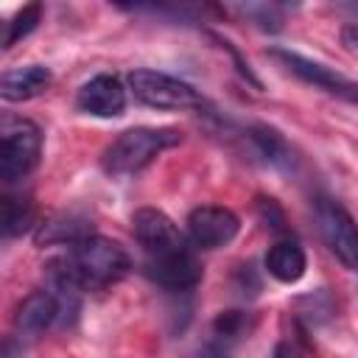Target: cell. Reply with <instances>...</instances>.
Listing matches in <instances>:
<instances>
[{"instance_id": "8fae6325", "label": "cell", "mask_w": 358, "mask_h": 358, "mask_svg": "<svg viewBox=\"0 0 358 358\" xmlns=\"http://www.w3.org/2000/svg\"><path fill=\"white\" fill-rule=\"evenodd\" d=\"M59 322V299L53 296V291H34L28 294L14 313V327L20 333L36 336L42 330H48L50 324Z\"/></svg>"}, {"instance_id": "2e32d148", "label": "cell", "mask_w": 358, "mask_h": 358, "mask_svg": "<svg viewBox=\"0 0 358 358\" xmlns=\"http://www.w3.org/2000/svg\"><path fill=\"white\" fill-rule=\"evenodd\" d=\"M252 143L257 145L260 157H266V162L280 165V168H291L294 157H291V148H288V143L282 140L280 131H274L268 126H255L252 129Z\"/></svg>"}, {"instance_id": "44dd1931", "label": "cell", "mask_w": 358, "mask_h": 358, "mask_svg": "<svg viewBox=\"0 0 358 358\" xmlns=\"http://www.w3.org/2000/svg\"><path fill=\"white\" fill-rule=\"evenodd\" d=\"M341 45L352 53H358V22H350L341 28Z\"/></svg>"}, {"instance_id": "7c38bea8", "label": "cell", "mask_w": 358, "mask_h": 358, "mask_svg": "<svg viewBox=\"0 0 358 358\" xmlns=\"http://www.w3.org/2000/svg\"><path fill=\"white\" fill-rule=\"evenodd\" d=\"M50 70L42 64H28V67H14L6 70L0 78V95L6 101H28L36 98L50 87Z\"/></svg>"}, {"instance_id": "7402d4cb", "label": "cell", "mask_w": 358, "mask_h": 358, "mask_svg": "<svg viewBox=\"0 0 358 358\" xmlns=\"http://www.w3.org/2000/svg\"><path fill=\"white\" fill-rule=\"evenodd\" d=\"M271 358H294V350L285 344V341H280L277 347H274V352H271Z\"/></svg>"}, {"instance_id": "d6986e66", "label": "cell", "mask_w": 358, "mask_h": 358, "mask_svg": "<svg viewBox=\"0 0 358 358\" xmlns=\"http://www.w3.org/2000/svg\"><path fill=\"white\" fill-rule=\"evenodd\" d=\"M257 210H260V218L266 221V227L271 229V232H282L285 229V215H282V210L277 207V201L274 199H257Z\"/></svg>"}, {"instance_id": "5bb4252c", "label": "cell", "mask_w": 358, "mask_h": 358, "mask_svg": "<svg viewBox=\"0 0 358 358\" xmlns=\"http://www.w3.org/2000/svg\"><path fill=\"white\" fill-rule=\"evenodd\" d=\"M87 235H92L87 218H81L76 213H62V215L50 218L48 224H42V229L36 232V241L39 243H67V246H73V243L84 241Z\"/></svg>"}, {"instance_id": "3957f363", "label": "cell", "mask_w": 358, "mask_h": 358, "mask_svg": "<svg viewBox=\"0 0 358 358\" xmlns=\"http://www.w3.org/2000/svg\"><path fill=\"white\" fill-rule=\"evenodd\" d=\"M42 157V131L25 117L6 115L0 123V176L6 185L25 179Z\"/></svg>"}, {"instance_id": "e0dca14e", "label": "cell", "mask_w": 358, "mask_h": 358, "mask_svg": "<svg viewBox=\"0 0 358 358\" xmlns=\"http://www.w3.org/2000/svg\"><path fill=\"white\" fill-rule=\"evenodd\" d=\"M39 20H42V6H39V3L22 6V8L11 17V22H8V31H6V36H3V48H11L14 42L25 39V36L39 25Z\"/></svg>"}, {"instance_id": "603a6c76", "label": "cell", "mask_w": 358, "mask_h": 358, "mask_svg": "<svg viewBox=\"0 0 358 358\" xmlns=\"http://www.w3.org/2000/svg\"><path fill=\"white\" fill-rule=\"evenodd\" d=\"M213 358H221V352H218V355H213Z\"/></svg>"}, {"instance_id": "277c9868", "label": "cell", "mask_w": 358, "mask_h": 358, "mask_svg": "<svg viewBox=\"0 0 358 358\" xmlns=\"http://www.w3.org/2000/svg\"><path fill=\"white\" fill-rule=\"evenodd\" d=\"M129 87L134 98L154 109H199L204 98L187 84L159 70H134L129 76Z\"/></svg>"}, {"instance_id": "30bf717a", "label": "cell", "mask_w": 358, "mask_h": 358, "mask_svg": "<svg viewBox=\"0 0 358 358\" xmlns=\"http://www.w3.org/2000/svg\"><path fill=\"white\" fill-rule=\"evenodd\" d=\"M76 106L95 117H117L126 109V87L117 76L101 73L92 76L87 84H81L76 95Z\"/></svg>"}, {"instance_id": "52a82bcc", "label": "cell", "mask_w": 358, "mask_h": 358, "mask_svg": "<svg viewBox=\"0 0 358 358\" xmlns=\"http://www.w3.org/2000/svg\"><path fill=\"white\" fill-rule=\"evenodd\" d=\"M131 232L148 257H162L187 246L179 227L157 207H140L131 215Z\"/></svg>"}, {"instance_id": "5b68a950", "label": "cell", "mask_w": 358, "mask_h": 358, "mask_svg": "<svg viewBox=\"0 0 358 358\" xmlns=\"http://www.w3.org/2000/svg\"><path fill=\"white\" fill-rule=\"evenodd\" d=\"M316 221H319V232H322L327 249L347 268H358V224H355V218L338 201L322 199L316 207Z\"/></svg>"}, {"instance_id": "9a60e30c", "label": "cell", "mask_w": 358, "mask_h": 358, "mask_svg": "<svg viewBox=\"0 0 358 358\" xmlns=\"http://www.w3.org/2000/svg\"><path fill=\"white\" fill-rule=\"evenodd\" d=\"M34 221H36V207L28 196H14V193L3 196V232L8 238L28 232Z\"/></svg>"}, {"instance_id": "6da1fadb", "label": "cell", "mask_w": 358, "mask_h": 358, "mask_svg": "<svg viewBox=\"0 0 358 358\" xmlns=\"http://www.w3.org/2000/svg\"><path fill=\"white\" fill-rule=\"evenodd\" d=\"M62 263L84 291H101L129 274V255L123 246L101 235H87L84 241L73 243Z\"/></svg>"}, {"instance_id": "8992f818", "label": "cell", "mask_w": 358, "mask_h": 358, "mask_svg": "<svg viewBox=\"0 0 358 358\" xmlns=\"http://www.w3.org/2000/svg\"><path fill=\"white\" fill-rule=\"evenodd\" d=\"M268 56L274 62H280L291 76L302 78L305 84H313L336 98H344V101H358V84L350 81L347 76L336 73L333 67L322 64V62H313V59H305L302 53H294V50H285V48H271Z\"/></svg>"}, {"instance_id": "ffe728a7", "label": "cell", "mask_w": 358, "mask_h": 358, "mask_svg": "<svg viewBox=\"0 0 358 358\" xmlns=\"http://www.w3.org/2000/svg\"><path fill=\"white\" fill-rule=\"evenodd\" d=\"M246 14H252V17L257 20V25L266 28V31H277V28H280V17H277L274 6H260V8H257V6H249Z\"/></svg>"}, {"instance_id": "9c48e42d", "label": "cell", "mask_w": 358, "mask_h": 358, "mask_svg": "<svg viewBox=\"0 0 358 358\" xmlns=\"http://www.w3.org/2000/svg\"><path fill=\"white\" fill-rule=\"evenodd\" d=\"M145 274L165 291L173 294H187L201 282V266L196 255L185 246L179 252L162 255V257H148L145 260Z\"/></svg>"}, {"instance_id": "ba28073f", "label": "cell", "mask_w": 358, "mask_h": 358, "mask_svg": "<svg viewBox=\"0 0 358 358\" xmlns=\"http://www.w3.org/2000/svg\"><path fill=\"white\" fill-rule=\"evenodd\" d=\"M241 229V221L232 210L218 207V204H204L196 207L187 215V238L199 249H218L227 246Z\"/></svg>"}, {"instance_id": "4fadbf2b", "label": "cell", "mask_w": 358, "mask_h": 358, "mask_svg": "<svg viewBox=\"0 0 358 358\" xmlns=\"http://www.w3.org/2000/svg\"><path fill=\"white\" fill-rule=\"evenodd\" d=\"M305 266H308L305 249H302L296 241H291V238L277 241V243L266 252V271H268L277 282H296V280H302Z\"/></svg>"}, {"instance_id": "7a4b0ae2", "label": "cell", "mask_w": 358, "mask_h": 358, "mask_svg": "<svg viewBox=\"0 0 358 358\" xmlns=\"http://www.w3.org/2000/svg\"><path fill=\"white\" fill-rule=\"evenodd\" d=\"M179 140H182V134L176 129L137 126V129L123 131L120 137H115L106 145V151L101 157V165L112 176H129V173L143 171L157 154L179 145Z\"/></svg>"}, {"instance_id": "ac0fdd59", "label": "cell", "mask_w": 358, "mask_h": 358, "mask_svg": "<svg viewBox=\"0 0 358 358\" xmlns=\"http://www.w3.org/2000/svg\"><path fill=\"white\" fill-rule=\"evenodd\" d=\"M243 327H246V316H243L241 310H227V313H221V316L215 319V324H213L215 336H221V338H238V336L243 333Z\"/></svg>"}]
</instances>
